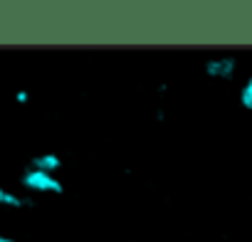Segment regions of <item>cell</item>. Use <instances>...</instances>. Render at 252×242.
I'll return each mask as SVG.
<instances>
[{"label": "cell", "mask_w": 252, "mask_h": 242, "mask_svg": "<svg viewBox=\"0 0 252 242\" xmlns=\"http://www.w3.org/2000/svg\"><path fill=\"white\" fill-rule=\"evenodd\" d=\"M0 242H15L13 237H5V235H0Z\"/></svg>", "instance_id": "7"}, {"label": "cell", "mask_w": 252, "mask_h": 242, "mask_svg": "<svg viewBox=\"0 0 252 242\" xmlns=\"http://www.w3.org/2000/svg\"><path fill=\"white\" fill-rule=\"evenodd\" d=\"M203 72H205L210 79L232 82L235 74H237V60H235V57H210V60L203 64Z\"/></svg>", "instance_id": "2"}, {"label": "cell", "mask_w": 252, "mask_h": 242, "mask_svg": "<svg viewBox=\"0 0 252 242\" xmlns=\"http://www.w3.org/2000/svg\"><path fill=\"white\" fill-rule=\"evenodd\" d=\"M0 205H10V208H25V205H32V200H28V198H20V195H15V193H8V190H3V188H0Z\"/></svg>", "instance_id": "5"}, {"label": "cell", "mask_w": 252, "mask_h": 242, "mask_svg": "<svg viewBox=\"0 0 252 242\" xmlns=\"http://www.w3.org/2000/svg\"><path fill=\"white\" fill-rule=\"evenodd\" d=\"M18 101L25 104V101H28V91H18Z\"/></svg>", "instance_id": "6"}, {"label": "cell", "mask_w": 252, "mask_h": 242, "mask_svg": "<svg viewBox=\"0 0 252 242\" xmlns=\"http://www.w3.org/2000/svg\"><path fill=\"white\" fill-rule=\"evenodd\" d=\"M30 163H32V168L45 171V173H52V176H55V171L62 168V158H60L57 153H40V156H35Z\"/></svg>", "instance_id": "3"}, {"label": "cell", "mask_w": 252, "mask_h": 242, "mask_svg": "<svg viewBox=\"0 0 252 242\" xmlns=\"http://www.w3.org/2000/svg\"><path fill=\"white\" fill-rule=\"evenodd\" d=\"M237 101H240V106H242L245 111L252 114V77H247V79L240 84V89H237Z\"/></svg>", "instance_id": "4"}, {"label": "cell", "mask_w": 252, "mask_h": 242, "mask_svg": "<svg viewBox=\"0 0 252 242\" xmlns=\"http://www.w3.org/2000/svg\"><path fill=\"white\" fill-rule=\"evenodd\" d=\"M23 185L32 193H52V195H62L64 193V185L60 178H55L52 173H45V171H37V168H28L23 173Z\"/></svg>", "instance_id": "1"}]
</instances>
